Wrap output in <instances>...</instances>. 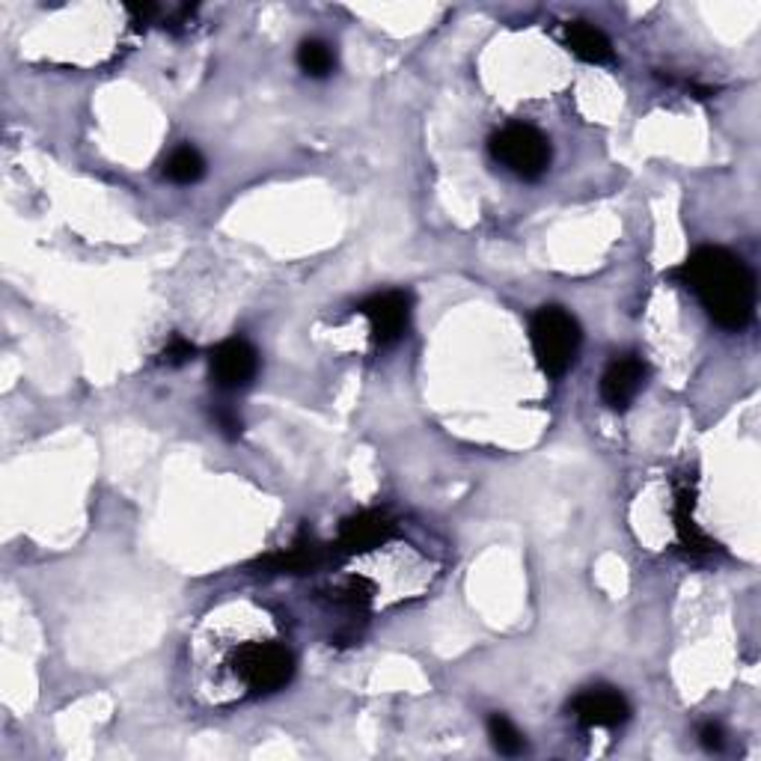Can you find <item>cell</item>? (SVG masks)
<instances>
[{
    "label": "cell",
    "instance_id": "obj_4",
    "mask_svg": "<svg viewBox=\"0 0 761 761\" xmlns=\"http://www.w3.org/2000/svg\"><path fill=\"white\" fill-rule=\"evenodd\" d=\"M232 670L248 694L265 696L289 684V678L295 675V658L286 646L256 643V646L241 648L232 660Z\"/></svg>",
    "mask_w": 761,
    "mask_h": 761
},
{
    "label": "cell",
    "instance_id": "obj_16",
    "mask_svg": "<svg viewBox=\"0 0 761 761\" xmlns=\"http://www.w3.org/2000/svg\"><path fill=\"white\" fill-rule=\"evenodd\" d=\"M212 420H215V426L220 429L224 437H239L241 434V417L236 414V410L229 408V405H215V410H212Z\"/></svg>",
    "mask_w": 761,
    "mask_h": 761
},
{
    "label": "cell",
    "instance_id": "obj_12",
    "mask_svg": "<svg viewBox=\"0 0 761 761\" xmlns=\"http://www.w3.org/2000/svg\"><path fill=\"white\" fill-rule=\"evenodd\" d=\"M297 66H301V72H307L309 78H328L333 66H337V54L330 51L328 42L307 39L297 48Z\"/></svg>",
    "mask_w": 761,
    "mask_h": 761
},
{
    "label": "cell",
    "instance_id": "obj_6",
    "mask_svg": "<svg viewBox=\"0 0 761 761\" xmlns=\"http://www.w3.org/2000/svg\"><path fill=\"white\" fill-rule=\"evenodd\" d=\"M360 313L369 318V330L378 345H396L408 333L410 301L405 292H381L360 304Z\"/></svg>",
    "mask_w": 761,
    "mask_h": 761
},
{
    "label": "cell",
    "instance_id": "obj_14",
    "mask_svg": "<svg viewBox=\"0 0 761 761\" xmlns=\"http://www.w3.org/2000/svg\"><path fill=\"white\" fill-rule=\"evenodd\" d=\"M489 735H491V744L497 747V752H503V756H518V752H523V735L515 728V723L511 720H506L503 714H494L489 720Z\"/></svg>",
    "mask_w": 761,
    "mask_h": 761
},
{
    "label": "cell",
    "instance_id": "obj_5",
    "mask_svg": "<svg viewBox=\"0 0 761 761\" xmlns=\"http://www.w3.org/2000/svg\"><path fill=\"white\" fill-rule=\"evenodd\" d=\"M208 366H212V378L220 390H241L259 372V354L248 340L232 337L212 352Z\"/></svg>",
    "mask_w": 761,
    "mask_h": 761
},
{
    "label": "cell",
    "instance_id": "obj_7",
    "mask_svg": "<svg viewBox=\"0 0 761 761\" xmlns=\"http://www.w3.org/2000/svg\"><path fill=\"white\" fill-rule=\"evenodd\" d=\"M571 714L589 728H616L631 716V705L613 687H589L571 702Z\"/></svg>",
    "mask_w": 761,
    "mask_h": 761
},
{
    "label": "cell",
    "instance_id": "obj_13",
    "mask_svg": "<svg viewBox=\"0 0 761 761\" xmlns=\"http://www.w3.org/2000/svg\"><path fill=\"white\" fill-rule=\"evenodd\" d=\"M675 527H678V535H682V542L687 547H694V550H714V542L696 527L694 497H690L687 491H682V494H678V503H675Z\"/></svg>",
    "mask_w": 761,
    "mask_h": 761
},
{
    "label": "cell",
    "instance_id": "obj_11",
    "mask_svg": "<svg viewBox=\"0 0 761 761\" xmlns=\"http://www.w3.org/2000/svg\"><path fill=\"white\" fill-rule=\"evenodd\" d=\"M164 176L173 185H193L205 176V158L193 147H179L164 164Z\"/></svg>",
    "mask_w": 761,
    "mask_h": 761
},
{
    "label": "cell",
    "instance_id": "obj_17",
    "mask_svg": "<svg viewBox=\"0 0 761 761\" xmlns=\"http://www.w3.org/2000/svg\"><path fill=\"white\" fill-rule=\"evenodd\" d=\"M164 364H170V366H182V364H188L193 357V345L188 340H182V337H176V340L164 348Z\"/></svg>",
    "mask_w": 761,
    "mask_h": 761
},
{
    "label": "cell",
    "instance_id": "obj_8",
    "mask_svg": "<svg viewBox=\"0 0 761 761\" xmlns=\"http://www.w3.org/2000/svg\"><path fill=\"white\" fill-rule=\"evenodd\" d=\"M646 384V364L636 354H622L607 366L601 378V398L613 410H625Z\"/></svg>",
    "mask_w": 761,
    "mask_h": 761
},
{
    "label": "cell",
    "instance_id": "obj_9",
    "mask_svg": "<svg viewBox=\"0 0 761 761\" xmlns=\"http://www.w3.org/2000/svg\"><path fill=\"white\" fill-rule=\"evenodd\" d=\"M566 46L571 48V54H578L586 63H610L613 60V46L610 39L592 27L589 22H569L566 24Z\"/></svg>",
    "mask_w": 761,
    "mask_h": 761
},
{
    "label": "cell",
    "instance_id": "obj_15",
    "mask_svg": "<svg viewBox=\"0 0 761 761\" xmlns=\"http://www.w3.org/2000/svg\"><path fill=\"white\" fill-rule=\"evenodd\" d=\"M316 554H318L316 547L301 538V542H295L289 550L274 554V557L265 559V562H268L274 571H307L309 566L316 562Z\"/></svg>",
    "mask_w": 761,
    "mask_h": 761
},
{
    "label": "cell",
    "instance_id": "obj_2",
    "mask_svg": "<svg viewBox=\"0 0 761 761\" xmlns=\"http://www.w3.org/2000/svg\"><path fill=\"white\" fill-rule=\"evenodd\" d=\"M535 360L547 378H562L580 352V328L571 313L562 307H542L530 325Z\"/></svg>",
    "mask_w": 761,
    "mask_h": 761
},
{
    "label": "cell",
    "instance_id": "obj_1",
    "mask_svg": "<svg viewBox=\"0 0 761 761\" xmlns=\"http://www.w3.org/2000/svg\"><path fill=\"white\" fill-rule=\"evenodd\" d=\"M694 292L720 328L744 330L756 313V277L723 248H699L672 271Z\"/></svg>",
    "mask_w": 761,
    "mask_h": 761
},
{
    "label": "cell",
    "instance_id": "obj_3",
    "mask_svg": "<svg viewBox=\"0 0 761 761\" xmlns=\"http://www.w3.org/2000/svg\"><path fill=\"white\" fill-rule=\"evenodd\" d=\"M491 155L497 164H503L506 170L515 173L523 182H535L542 179L550 167V143L547 137L533 126L523 123H511L503 131L491 137Z\"/></svg>",
    "mask_w": 761,
    "mask_h": 761
},
{
    "label": "cell",
    "instance_id": "obj_18",
    "mask_svg": "<svg viewBox=\"0 0 761 761\" xmlns=\"http://www.w3.org/2000/svg\"><path fill=\"white\" fill-rule=\"evenodd\" d=\"M699 740H702L705 750H711V752H720L723 750V744H726V738H723V728L716 726V723H705V726L699 728Z\"/></svg>",
    "mask_w": 761,
    "mask_h": 761
},
{
    "label": "cell",
    "instance_id": "obj_10",
    "mask_svg": "<svg viewBox=\"0 0 761 761\" xmlns=\"http://www.w3.org/2000/svg\"><path fill=\"white\" fill-rule=\"evenodd\" d=\"M386 533H390V523H386L384 515L381 511H366V515H357L342 527L340 547L348 550V554H357V550H366V547L381 542Z\"/></svg>",
    "mask_w": 761,
    "mask_h": 761
}]
</instances>
